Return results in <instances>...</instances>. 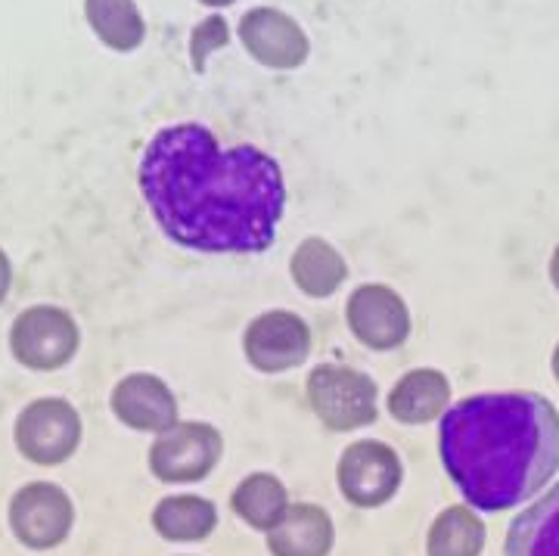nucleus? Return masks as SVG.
I'll list each match as a JSON object with an SVG mask.
<instances>
[{
	"label": "nucleus",
	"mask_w": 559,
	"mask_h": 556,
	"mask_svg": "<svg viewBox=\"0 0 559 556\" xmlns=\"http://www.w3.org/2000/svg\"><path fill=\"white\" fill-rule=\"evenodd\" d=\"M138 184L162 234L193 252H267L286 209L277 159L252 143L221 146L200 121L162 128L143 150Z\"/></svg>",
	"instance_id": "nucleus-1"
},
{
	"label": "nucleus",
	"mask_w": 559,
	"mask_h": 556,
	"mask_svg": "<svg viewBox=\"0 0 559 556\" xmlns=\"http://www.w3.org/2000/svg\"><path fill=\"white\" fill-rule=\"evenodd\" d=\"M441 460L469 507L513 510L557 476L559 411L538 392L463 398L441 417Z\"/></svg>",
	"instance_id": "nucleus-2"
},
{
	"label": "nucleus",
	"mask_w": 559,
	"mask_h": 556,
	"mask_svg": "<svg viewBox=\"0 0 559 556\" xmlns=\"http://www.w3.org/2000/svg\"><path fill=\"white\" fill-rule=\"evenodd\" d=\"M377 398V382L345 364H320L308 377V401L314 414L336 433L370 426L380 414Z\"/></svg>",
	"instance_id": "nucleus-3"
},
{
	"label": "nucleus",
	"mask_w": 559,
	"mask_h": 556,
	"mask_svg": "<svg viewBox=\"0 0 559 556\" xmlns=\"http://www.w3.org/2000/svg\"><path fill=\"white\" fill-rule=\"evenodd\" d=\"M79 323L57 305H32L10 327V355L38 374L66 367L79 355Z\"/></svg>",
	"instance_id": "nucleus-4"
},
{
	"label": "nucleus",
	"mask_w": 559,
	"mask_h": 556,
	"mask_svg": "<svg viewBox=\"0 0 559 556\" xmlns=\"http://www.w3.org/2000/svg\"><path fill=\"white\" fill-rule=\"evenodd\" d=\"M13 436L22 458L40 466H57L79 451L81 417L66 398H38L20 411Z\"/></svg>",
	"instance_id": "nucleus-5"
},
{
	"label": "nucleus",
	"mask_w": 559,
	"mask_h": 556,
	"mask_svg": "<svg viewBox=\"0 0 559 556\" xmlns=\"http://www.w3.org/2000/svg\"><path fill=\"white\" fill-rule=\"evenodd\" d=\"M221 458V436L209 423H178L156 436L150 470L162 482H200Z\"/></svg>",
	"instance_id": "nucleus-6"
},
{
	"label": "nucleus",
	"mask_w": 559,
	"mask_h": 556,
	"mask_svg": "<svg viewBox=\"0 0 559 556\" xmlns=\"http://www.w3.org/2000/svg\"><path fill=\"white\" fill-rule=\"evenodd\" d=\"M72 500L50 482H32L10 500V529L32 551H50L72 529Z\"/></svg>",
	"instance_id": "nucleus-7"
},
{
	"label": "nucleus",
	"mask_w": 559,
	"mask_h": 556,
	"mask_svg": "<svg viewBox=\"0 0 559 556\" xmlns=\"http://www.w3.org/2000/svg\"><path fill=\"white\" fill-rule=\"evenodd\" d=\"M345 318H348L355 339L373 352H392L411 336V311H407L404 298L382 283L358 286L348 296Z\"/></svg>",
	"instance_id": "nucleus-8"
},
{
	"label": "nucleus",
	"mask_w": 559,
	"mask_h": 556,
	"mask_svg": "<svg viewBox=\"0 0 559 556\" xmlns=\"http://www.w3.org/2000/svg\"><path fill=\"white\" fill-rule=\"evenodd\" d=\"M242 352L261 374H283L305 364L311 352V330L293 311H267L246 327Z\"/></svg>",
	"instance_id": "nucleus-9"
},
{
	"label": "nucleus",
	"mask_w": 559,
	"mask_h": 556,
	"mask_svg": "<svg viewBox=\"0 0 559 556\" xmlns=\"http://www.w3.org/2000/svg\"><path fill=\"white\" fill-rule=\"evenodd\" d=\"M237 35H240L242 47L249 50L252 60L267 66V69H280V72L299 69L311 54L305 28L293 16H286L283 10H274V7L249 10L240 20Z\"/></svg>",
	"instance_id": "nucleus-10"
},
{
	"label": "nucleus",
	"mask_w": 559,
	"mask_h": 556,
	"mask_svg": "<svg viewBox=\"0 0 559 556\" xmlns=\"http://www.w3.org/2000/svg\"><path fill=\"white\" fill-rule=\"evenodd\" d=\"M401 482L399 454L382 441H358L345 448L340 460V485L345 497L358 507H377L395 495Z\"/></svg>",
	"instance_id": "nucleus-11"
},
{
	"label": "nucleus",
	"mask_w": 559,
	"mask_h": 556,
	"mask_svg": "<svg viewBox=\"0 0 559 556\" xmlns=\"http://www.w3.org/2000/svg\"><path fill=\"white\" fill-rule=\"evenodd\" d=\"M112 414L138 433H165L178 426V398L156 374H128L109 395Z\"/></svg>",
	"instance_id": "nucleus-12"
},
{
	"label": "nucleus",
	"mask_w": 559,
	"mask_h": 556,
	"mask_svg": "<svg viewBox=\"0 0 559 556\" xmlns=\"http://www.w3.org/2000/svg\"><path fill=\"white\" fill-rule=\"evenodd\" d=\"M448 404H451V382L432 367H419V370L404 374L385 401L389 414L399 423H411V426L436 419L448 411Z\"/></svg>",
	"instance_id": "nucleus-13"
},
{
	"label": "nucleus",
	"mask_w": 559,
	"mask_h": 556,
	"mask_svg": "<svg viewBox=\"0 0 559 556\" xmlns=\"http://www.w3.org/2000/svg\"><path fill=\"white\" fill-rule=\"evenodd\" d=\"M503 556H559V482L513 519Z\"/></svg>",
	"instance_id": "nucleus-14"
},
{
	"label": "nucleus",
	"mask_w": 559,
	"mask_h": 556,
	"mask_svg": "<svg viewBox=\"0 0 559 556\" xmlns=\"http://www.w3.org/2000/svg\"><path fill=\"white\" fill-rule=\"evenodd\" d=\"M289 274L296 280L305 296L326 298L340 289L345 277H348V264L340 252L326 242V239L311 237L301 239L299 249L293 252L289 261Z\"/></svg>",
	"instance_id": "nucleus-15"
},
{
	"label": "nucleus",
	"mask_w": 559,
	"mask_h": 556,
	"mask_svg": "<svg viewBox=\"0 0 559 556\" xmlns=\"http://www.w3.org/2000/svg\"><path fill=\"white\" fill-rule=\"evenodd\" d=\"M84 20L116 54H131L146 38V22L134 0H84Z\"/></svg>",
	"instance_id": "nucleus-16"
},
{
	"label": "nucleus",
	"mask_w": 559,
	"mask_h": 556,
	"mask_svg": "<svg viewBox=\"0 0 559 556\" xmlns=\"http://www.w3.org/2000/svg\"><path fill=\"white\" fill-rule=\"evenodd\" d=\"M277 556H323L330 547V522L318 507H296L271 535Z\"/></svg>",
	"instance_id": "nucleus-17"
},
{
	"label": "nucleus",
	"mask_w": 559,
	"mask_h": 556,
	"mask_svg": "<svg viewBox=\"0 0 559 556\" xmlns=\"http://www.w3.org/2000/svg\"><path fill=\"white\" fill-rule=\"evenodd\" d=\"M159 535L171 541H197L215 525V507L202 497H168L153 513Z\"/></svg>",
	"instance_id": "nucleus-18"
},
{
	"label": "nucleus",
	"mask_w": 559,
	"mask_h": 556,
	"mask_svg": "<svg viewBox=\"0 0 559 556\" xmlns=\"http://www.w3.org/2000/svg\"><path fill=\"white\" fill-rule=\"evenodd\" d=\"M286 507V495L280 488V482L267 473H255L242 482L234 492V510L246 517L255 529H267L274 525Z\"/></svg>",
	"instance_id": "nucleus-19"
},
{
	"label": "nucleus",
	"mask_w": 559,
	"mask_h": 556,
	"mask_svg": "<svg viewBox=\"0 0 559 556\" xmlns=\"http://www.w3.org/2000/svg\"><path fill=\"white\" fill-rule=\"evenodd\" d=\"M481 537L485 532H481L479 519L469 510L454 507L432 525L429 556H479Z\"/></svg>",
	"instance_id": "nucleus-20"
},
{
	"label": "nucleus",
	"mask_w": 559,
	"mask_h": 556,
	"mask_svg": "<svg viewBox=\"0 0 559 556\" xmlns=\"http://www.w3.org/2000/svg\"><path fill=\"white\" fill-rule=\"evenodd\" d=\"M227 38H230V28H227V20H224V16H209V20H202L200 25L193 28V35H190V57H193L197 72L205 69V57L215 54L218 47H224Z\"/></svg>",
	"instance_id": "nucleus-21"
},
{
	"label": "nucleus",
	"mask_w": 559,
	"mask_h": 556,
	"mask_svg": "<svg viewBox=\"0 0 559 556\" xmlns=\"http://www.w3.org/2000/svg\"><path fill=\"white\" fill-rule=\"evenodd\" d=\"M10 286H13V264H10V256L0 249V301L10 296Z\"/></svg>",
	"instance_id": "nucleus-22"
},
{
	"label": "nucleus",
	"mask_w": 559,
	"mask_h": 556,
	"mask_svg": "<svg viewBox=\"0 0 559 556\" xmlns=\"http://www.w3.org/2000/svg\"><path fill=\"white\" fill-rule=\"evenodd\" d=\"M550 280H554V286L559 289V246L554 249V259H550Z\"/></svg>",
	"instance_id": "nucleus-23"
},
{
	"label": "nucleus",
	"mask_w": 559,
	"mask_h": 556,
	"mask_svg": "<svg viewBox=\"0 0 559 556\" xmlns=\"http://www.w3.org/2000/svg\"><path fill=\"white\" fill-rule=\"evenodd\" d=\"M202 7H212V10H221V7H230V3H237V0H200Z\"/></svg>",
	"instance_id": "nucleus-24"
},
{
	"label": "nucleus",
	"mask_w": 559,
	"mask_h": 556,
	"mask_svg": "<svg viewBox=\"0 0 559 556\" xmlns=\"http://www.w3.org/2000/svg\"><path fill=\"white\" fill-rule=\"evenodd\" d=\"M554 374H557L559 379V345H557V352H554Z\"/></svg>",
	"instance_id": "nucleus-25"
}]
</instances>
